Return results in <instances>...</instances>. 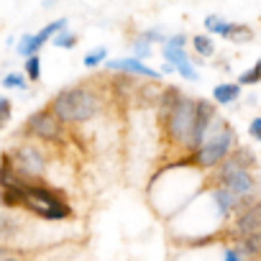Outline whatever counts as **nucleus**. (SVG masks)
Segmentation results:
<instances>
[{
    "label": "nucleus",
    "mask_w": 261,
    "mask_h": 261,
    "mask_svg": "<svg viewBox=\"0 0 261 261\" xmlns=\"http://www.w3.org/2000/svg\"><path fill=\"white\" fill-rule=\"evenodd\" d=\"M251 36H253V31H251V29H246V26H238V23H236L228 39H230L233 44H246V41H251Z\"/></svg>",
    "instance_id": "nucleus-14"
},
{
    "label": "nucleus",
    "mask_w": 261,
    "mask_h": 261,
    "mask_svg": "<svg viewBox=\"0 0 261 261\" xmlns=\"http://www.w3.org/2000/svg\"><path fill=\"white\" fill-rule=\"evenodd\" d=\"M26 74H29L31 80H39V74H41V59H39V57H31V59L26 62Z\"/></svg>",
    "instance_id": "nucleus-19"
},
{
    "label": "nucleus",
    "mask_w": 261,
    "mask_h": 261,
    "mask_svg": "<svg viewBox=\"0 0 261 261\" xmlns=\"http://www.w3.org/2000/svg\"><path fill=\"white\" fill-rule=\"evenodd\" d=\"M54 115L67 123L90 120L97 113V97L85 87H67L54 97Z\"/></svg>",
    "instance_id": "nucleus-2"
},
{
    "label": "nucleus",
    "mask_w": 261,
    "mask_h": 261,
    "mask_svg": "<svg viewBox=\"0 0 261 261\" xmlns=\"http://www.w3.org/2000/svg\"><path fill=\"white\" fill-rule=\"evenodd\" d=\"M223 182H225V190H230L236 197H246V195H253L256 185H253V177L246 172L243 164H238L233 156L225 159L223 164Z\"/></svg>",
    "instance_id": "nucleus-4"
},
{
    "label": "nucleus",
    "mask_w": 261,
    "mask_h": 261,
    "mask_svg": "<svg viewBox=\"0 0 261 261\" xmlns=\"http://www.w3.org/2000/svg\"><path fill=\"white\" fill-rule=\"evenodd\" d=\"M105 57H108L105 46H97V49H92V51L85 57V67H97L100 62H105Z\"/></svg>",
    "instance_id": "nucleus-16"
},
{
    "label": "nucleus",
    "mask_w": 261,
    "mask_h": 261,
    "mask_svg": "<svg viewBox=\"0 0 261 261\" xmlns=\"http://www.w3.org/2000/svg\"><path fill=\"white\" fill-rule=\"evenodd\" d=\"M238 248H241V256H261V230L241 238Z\"/></svg>",
    "instance_id": "nucleus-11"
},
{
    "label": "nucleus",
    "mask_w": 261,
    "mask_h": 261,
    "mask_svg": "<svg viewBox=\"0 0 261 261\" xmlns=\"http://www.w3.org/2000/svg\"><path fill=\"white\" fill-rule=\"evenodd\" d=\"M197 125H200V102L197 100L182 97L174 105V110L167 115V130H169V136L177 144H185V146H192V149L200 146Z\"/></svg>",
    "instance_id": "nucleus-1"
},
{
    "label": "nucleus",
    "mask_w": 261,
    "mask_h": 261,
    "mask_svg": "<svg viewBox=\"0 0 261 261\" xmlns=\"http://www.w3.org/2000/svg\"><path fill=\"white\" fill-rule=\"evenodd\" d=\"M248 134L256 139V141H261V118H256L253 123H251V128H248Z\"/></svg>",
    "instance_id": "nucleus-21"
},
{
    "label": "nucleus",
    "mask_w": 261,
    "mask_h": 261,
    "mask_svg": "<svg viewBox=\"0 0 261 261\" xmlns=\"http://www.w3.org/2000/svg\"><path fill=\"white\" fill-rule=\"evenodd\" d=\"M0 110H3V123H8V118H11V100L8 97L0 100Z\"/></svg>",
    "instance_id": "nucleus-23"
},
{
    "label": "nucleus",
    "mask_w": 261,
    "mask_h": 261,
    "mask_svg": "<svg viewBox=\"0 0 261 261\" xmlns=\"http://www.w3.org/2000/svg\"><path fill=\"white\" fill-rule=\"evenodd\" d=\"M3 87H8V90H16V87H26V77L23 74H18V72H11V74H6V80H3Z\"/></svg>",
    "instance_id": "nucleus-17"
},
{
    "label": "nucleus",
    "mask_w": 261,
    "mask_h": 261,
    "mask_svg": "<svg viewBox=\"0 0 261 261\" xmlns=\"http://www.w3.org/2000/svg\"><path fill=\"white\" fill-rule=\"evenodd\" d=\"M0 261H23V258H18V256H8V253H6V256L0 258Z\"/></svg>",
    "instance_id": "nucleus-24"
},
{
    "label": "nucleus",
    "mask_w": 261,
    "mask_h": 261,
    "mask_svg": "<svg viewBox=\"0 0 261 261\" xmlns=\"http://www.w3.org/2000/svg\"><path fill=\"white\" fill-rule=\"evenodd\" d=\"M16 169L23 172V174H44V156L34 149V146H21L16 151Z\"/></svg>",
    "instance_id": "nucleus-7"
},
{
    "label": "nucleus",
    "mask_w": 261,
    "mask_h": 261,
    "mask_svg": "<svg viewBox=\"0 0 261 261\" xmlns=\"http://www.w3.org/2000/svg\"><path fill=\"white\" fill-rule=\"evenodd\" d=\"M108 67H110V69H123V72H134V74H141V77H151V80L159 77L156 69L146 67V64L139 62V59H113V62H108Z\"/></svg>",
    "instance_id": "nucleus-9"
},
{
    "label": "nucleus",
    "mask_w": 261,
    "mask_h": 261,
    "mask_svg": "<svg viewBox=\"0 0 261 261\" xmlns=\"http://www.w3.org/2000/svg\"><path fill=\"white\" fill-rule=\"evenodd\" d=\"M258 230H261V202H253L251 207H246V213H241V218L236 223V233L241 238H246Z\"/></svg>",
    "instance_id": "nucleus-8"
},
{
    "label": "nucleus",
    "mask_w": 261,
    "mask_h": 261,
    "mask_svg": "<svg viewBox=\"0 0 261 261\" xmlns=\"http://www.w3.org/2000/svg\"><path fill=\"white\" fill-rule=\"evenodd\" d=\"M185 36H172L169 41H164V57L172 62V67L182 74V77H187V80H197V69L192 67V62H190V57L185 54Z\"/></svg>",
    "instance_id": "nucleus-5"
},
{
    "label": "nucleus",
    "mask_w": 261,
    "mask_h": 261,
    "mask_svg": "<svg viewBox=\"0 0 261 261\" xmlns=\"http://www.w3.org/2000/svg\"><path fill=\"white\" fill-rule=\"evenodd\" d=\"M77 44V36L74 34H59V36H54V46H59V49H72Z\"/></svg>",
    "instance_id": "nucleus-18"
},
{
    "label": "nucleus",
    "mask_w": 261,
    "mask_h": 261,
    "mask_svg": "<svg viewBox=\"0 0 261 261\" xmlns=\"http://www.w3.org/2000/svg\"><path fill=\"white\" fill-rule=\"evenodd\" d=\"M223 261H243V256H241V251H236V248H225Z\"/></svg>",
    "instance_id": "nucleus-22"
},
{
    "label": "nucleus",
    "mask_w": 261,
    "mask_h": 261,
    "mask_svg": "<svg viewBox=\"0 0 261 261\" xmlns=\"http://www.w3.org/2000/svg\"><path fill=\"white\" fill-rule=\"evenodd\" d=\"M134 49H136L139 57H149V54H151V46H149L146 39H139V44H134Z\"/></svg>",
    "instance_id": "nucleus-20"
},
{
    "label": "nucleus",
    "mask_w": 261,
    "mask_h": 261,
    "mask_svg": "<svg viewBox=\"0 0 261 261\" xmlns=\"http://www.w3.org/2000/svg\"><path fill=\"white\" fill-rule=\"evenodd\" d=\"M238 95H241V87L238 85H218L215 90H213V97H215V102H233V100H238Z\"/></svg>",
    "instance_id": "nucleus-10"
},
{
    "label": "nucleus",
    "mask_w": 261,
    "mask_h": 261,
    "mask_svg": "<svg viewBox=\"0 0 261 261\" xmlns=\"http://www.w3.org/2000/svg\"><path fill=\"white\" fill-rule=\"evenodd\" d=\"M29 128H31V134H36L39 139H46V141H54L59 139V118L41 110V113H34L29 118Z\"/></svg>",
    "instance_id": "nucleus-6"
},
{
    "label": "nucleus",
    "mask_w": 261,
    "mask_h": 261,
    "mask_svg": "<svg viewBox=\"0 0 261 261\" xmlns=\"http://www.w3.org/2000/svg\"><path fill=\"white\" fill-rule=\"evenodd\" d=\"M258 80H261V59L253 64V69H248V72H243V74L238 77L241 85H256Z\"/></svg>",
    "instance_id": "nucleus-15"
},
{
    "label": "nucleus",
    "mask_w": 261,
    "mask_h": 261,
    "mask_svg": "<svg viewBox=\"0 0 261 261\" xmlns=\"http://www.w3.org/2000/svg\"><path fill=\"white\" fill-rule=\"evenodd\" d=\"M233 144H236L233 130L215 118L213 125H210V130H207V136H205V141H202V146H200L197 162L202 167H215L218 162H223L228 156V151L233 149Z\"/></svg>",
    "instance_id": "nucleus-3"
},
{
    "label": "nucleus",
    "mask_w": 261,
    "mask_h": 261,
    "mask_svg": "<svg viewBox=\"0 0 261 261\" xmlns=\"http://www.w3.org/2000/svg\"><path fill=\"white\" fill-rule=\"evenodd\" d=\"M213 200H215V205H218L220 213H230V207L236 205V195L230 190H215L213 192Z\"/></svg>",
    "instance_id": "nucleus-12"
},
{
    "label": "nucleus",
    "mask_w": 261,
    "mask_h": 261,
    "mask_svg": "<svg viewBox=\"0 0 261 261\" xmlns=\"http://www.w3.org/2000/svg\"><path fill=\"white\" fill-rule=\"evenodd\" d=\"M192 44H195V49H197L200 57H213V51H215V44H213L207 36H195Z\"/></svg>",
    "instance_id": "nucleus-13"
}]
</instances>
